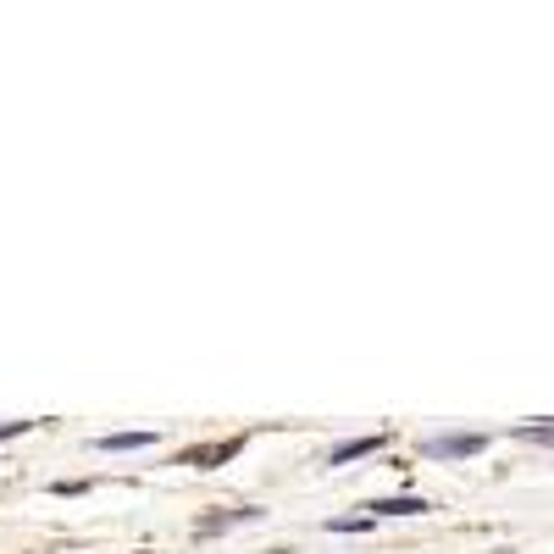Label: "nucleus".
Returning <instances> with one entry per match:
<instances>
[{
    "label": "nucleus",
    "instance_id": "f03ea898",
    "mask_svg": "<svg viewBox=\"0 0 554 554\" xmlns=\"http://www.w3.org/2000/svg\"><path fill=\"white\" fill-rule=\"evenodd\" d=\"M239 449H244V438H222V444L189 449V455H183V466H194V471H211V466H222V460H233Z\"/></svg>",
    "mask_w": 554,
    "mask_h": 554
},
{
    "label": "nucleus",
    "instance_id": "f257e3e1",
    "mask_svg": "<svg viewBox=\"0 0 554 554\" xmlns=\"http://www.w3.org/2000/svg\"><path fill=\"white\" fill-rule=\"evenodd\" d=\"M482 444H488L482 433H449V438H427L422 455H433V460H455V455H477Z\"/></svg>",
    "mask_w": 554,
    "mask_h": 554
},
{
    "label": "nucleus",
    "instance_id": "7ed1b4c3",
    "mask_svg": "<svg viewBox=\"0 0 554 554\" xmlns=\"http://www.w3.org/2000/svg\"><path fill=\"white\" fill-rule=\"evenodd\" d=\"M388 438L377 433V438H355V444H344V449H333V455H327V466H350V460H361V455H377V449H383Z\"/></svg>",
    "mask_w": 554,
    "mask_h": 554
},
{
    "label": "nucleus",
    "instance_id": "20e7f679",
    "mask_svg": "<svg viewBox=\"0 0 554 554\" xmlns=\"http://www.w3.org/2000/svg\"><path fill=\"white\" fill-rule=\"evenodd\" d=\"M366 510H372V521H377V516H422L427 499H372Z\"/></svg>",
    "mask_w": 554,
    "mask_h": 554
},
{
    "label": "nucleus",
    "instance_id": "39448f33",
    "mask_svg": "<svg viewBox=\"0 0 554 554\" xmlns=\"http://www.w3.org/2000/svg\"><path fill=\"white\" fill-rule=\"evenodd\" d=\"M233 521H261V510H255V505H244V510H222V516L200 521V532H205V538H211V532H228Z\"/></svg>",
    "mask_w": 554,
    "mask_h": 554
},
{
    "label": "nucleus",
    "instance_id": "0eeeda50",
    "mask_svg": "<svg viewBox=\"0 0 554 554\" xmlns=\"http://www.w3.org/2000/svg\"><path fill=\"white\" fill-rule=\"evenodd\" d=\"M516 438H532V444H554V427H516Z\"/></svg>",
    "mask_w": 554,
    "mask_h": 554
},
{
    "label": "nucleus",
    "instance_id": "6e6552de",
    "mask_svg": "<svg viewBox=\"0 0 554 554\" xmlns=\"http://www.w3.org/2000/svg\"><path fill=\"white\" fill-rule=\"evenodd\" d=\"M28 427H34V422H0V444H6V438H17V433H28Z\"/></svg>",
    "mask_w": 554,
    "mask_h": 554
},
{
    "label": "nucleus",
    "instance_id": "423d86ee",
    "mask_svg": "<svg viewBox=\"0 0 554 554\" xmlns=\"http://www.w3.org/2000/svg\"><path fill=\"white\" fill-rule=\"evenodd\" d=\"M145 444H156V433H106V438H95V449H145Z\"/></svg>",
    "mask_w": 554,
    "mask_h": 554
},
{
    "label": "nucleus",
    "instance_id": "1a4fd4ad",
    "mask_svg": "<svg viewBox=\"0 0 554 554\" xmlns=\"http://www.w3.org/2000/svg\"><path fill=\"white\" fill-rule=\"evenodd\" d=\"M139 554H150V549H139Z\"/></svg>",
    "mask_w": 554,
    "mask_h": 554
}]
</instances>
